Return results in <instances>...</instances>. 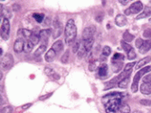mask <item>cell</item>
I'll return each instance as SVG.
<instances>
[{
    "instance_id": "1",
    "label": "cell",
    "mask_w": 151,
    "mask_h": 113,
    "mask_svg": "<svg viewBox=\"0 0 151 113\" xmlns=\"http://www.w3.org/2000/svg\"><path fill=\"white\" fill-rule=\"evenodd\" d=\"M124 96L122 92H111L102 98V102L107 113H118L121 105V99Z\"/></svg>"
},
{
    "instance_id": "2",
    "label": "cell",
    "mask_w": 151,
    "mask_h": 113,
    "mask_svg": "<svg viewBox=\"0 0 151 113\" xmlns=\"http://www.w3.org/2000/svg\"><path fill=\"white\" fill-rule=\"evenodd\" d=\"M64 35H65V42L68 44H71L74 41V39L76 38L77 27L75 25L73 19H70L67 21L65 30H64Z\"/></svg>"
},
{
    "instance_id": "3",
    "label": "cell",
    "mask_w": 151,
    "mask_h": 113,
    "mask_svg": "<svg viewBox=\"0 0 151 113\" xmlns=\"http://www.w3.org/2000/svg\"><path fill=\"white\" fill-rule=\"evenodd\" d=\"M151 72V66H147V67H144L143 69L139 70V72H138L136 73V75L134 76V79H133V82H132V86H131V90L132 92H137L139 90V80L144 76V75L148 72Z\"/></svg>"
},
{
    "instance_id": "4",
    "label": "cell",
    "mask_w": 151,
    "mask_h": 113,
    "mask_svg": "<svg viewBox=\"0 0 151 113\" xmlns=\"http://www.w3.org/2000/svg\"><path fill=\"white\" fill-rule=\"evenodd\" d=\"M10 33V23L7 18H4L2 25H1V38L4 40H7L9 38Z\"/></svg>"
},
{
    "instance_id": "5",
    "label": "cell",
    "mask_w": 151,
    "mask_h": 113,
    "mask_svg": "<svg viewBox=\"0 0 151 113\" xmlns=\"http://www.w3.org/2000/svg\"><path fill=\"white\" fill-rule=\"evenodd\" d=\"M14 64V59L11 54H6L1 60V66L3 70H8Z\"/></svg>"
},
{
    "instance_id": "6",
    "label": "cell",
    "mask_w": 151,
    "mask_h": 113,
    "mask_svg": "<svg viewBox=\"0 0 151 113\" xmlns=\"http://www.w3.org/2000/svg\"><path fill=\"white\" fill-rule=\"evenodd\" d=\"M52 38H57V37H59L60 35H61V34L63 33V25L62 23H60L59 21L55 20L52 22Z\"/></svg>"
},
{
    "instance_id": "7",
    "label": "cell",
    "mask_w": 151,
    "mask_h": 113,
    "mask_svg": "<svg viewBox=\"0 0 151 113\" xmlns=\"http://www.w3.org/2000/svg\"><path fill=\"white\" fill-rule=\"evenodd\" d=\"M95 33H96V28L93 25L85 28L83 31V34H82V40L84 41V40L93 38V35L95 34Z\"/></svg>"
},
{
    "instance_id": "8",
    "label": "cell",
    "mask_w": 151,
    "mask_h": 113,
    "mask_svg": "<svg viewBox=\"0 0 151 113\" xmlns=\"http://www.w3.org/2000/svg\"><path fill=\"white\" fill-rule=\"evenodd\" d=\"M129 10L131 14H138L140 11L143 10V4L140 1H137V2H134L130 7H129Z\"/></svg>"
},
{
    "instance_id": "9",
    "label": "cell",
    "mask_w": 151,
    "mask_h": 113,
    "mask_svg": "<svg viewBox=\"0 0 151 113\" xmlns=\"http://www.w3.org/2000/svg\"><path fill=\"white\" fill-rule=\"evenodd\" d=\"M51 30L50 29H43V30H41L40 32V41L42 42L43 44L46 45L47 44V42H48V39H49V36L51 35Z\"/></svg>"
},
{
    "instance_id": "10",
    "label": "cell",
    "mask_w": 151,
    "mask_h": 113,
    "mask_svg": "<svg viewBox=\"0 0 151 113\" xmlns=\"http://www.w3.org/2000/svg\"><path fill=\"white\" fill-rule=\"evenodd\" d=\"M25 48V42L23 39L19 38L17 40H16V42H14V51L17 52V54H19V52H21L23 50H24Z\"/></svg>"
},
{
    "instance_id": "11",
    "label": "cell",
    "mask_w": 151,
    "mask_h": 113,
    "mask_svg": "<svg viewBox=\"0 0 151 113\" xmlns=\"http://www.w3.org/2000/svg\"><path fill=\"white\" fill-rule=\"evenodd\" d=\"M18 35L19 37L22 39H25V40H29L30 37L32 35V32L30 30L27 29H20L18 31Z\"/></svg>"
},
{
    "instance_id": "12",
    "label": "cell",
    "mask_w": 151,
    "mask_h": 113,
    "mask_svg": "<svg viewBox=\"0 0 151 113\" xmlns=\"http://www.w3.org/2000/svg\"><path fill=\"white\" fill-rule=\"evenodd\" d=\"M140 92L144 95H150L151 94V84L148 82H143L140 85Z\"/></svg>"
},
{
    "instance_id": "13",
    "label": "cell",
    "mask_w": 151,
    "mask_h": 113,
    "mask_svg": "<svg viewBox=\"0 0 151 113\" xmlns=\"http://www.w3.org/2000/svg\"><path fill=\"white\" fill-rule=\"evenodd\" d=\"M150 49H151V40H147V41H144L142 46L139 48V52L142 54H147Z\"/></svg>"
},
{
    "instance_id": "14",
    "label": "cell",
    "mask_w": 151,
    "mask_h": 113,
    "mask_svg": "<svg viewBox=\"0 0 151 113\" xmlns=\"http://www.w3.org/2000/svg\"><path fill=\"white\" fill-rule=\"evenodd\" d=\"M56 54L57 52L52 49V48H51L50 50H48V52H46V54H45V57H44V59H45V61L46 62H52L54 60V58H55V56H56Z\"/></svg>"
},
{
    "instance_id": "15",
    "label": "cell",
    "mask_w": 151,
    "mask_h": 113,
    "mask_svg": "<svg viewBox=\"0 0 151 113\" xmlns=\"http://www.w3.org/2000/svg\"><path fill=\"white\" fill-rule=\"evenodd\" d=\"M115 23H116V25L118 26L122 27V26L126 25L127 19H126L125 16H123V14H118V16L116 17V18H115Z\"/></svg>"
},
{
    "instance_id": "16",
    "label": "cell",
    "mask_w": 151,
    "mask_h": 113,
    "mask_svg": "<svg viewBox=\"0 0 151 113\" xmlns=\"http://www.w3.org/2000/svg\"><path fill=\"white\" fill-rule=\"evenodd\" d=\"M98 73L101 77H105L108 74V65L106 63H102L98 68Z\"/></svg>"
},
{
    "instance_id": "17",
    "label": "cell",
    "mask_w": 151,
    "mask_h": 113,
    "mask_svg": "<svg viewBox=\"0 0 151 113\" xmlns=\"http://www.w3.org/2000/svg\"><path fill=\"white\" fill-rule=\"evenodd\" d=\"M151 16V7L150 6H146L144 10L141 14H139V16L136 17L137 19H142V18H146V17H148Z\"/></svg>"
},
{
    "instance_id": "18",
    "label": "cell",
    "mask_w": 151,
    "mask_h": 113,
    "mask_svg": "<svg viewBox=\"0 0 151 113\" xmlns=\"http://www.w3.org/2000/svg\"><path fill=\"white\" fill-rule=\"evenodd\" d=\"M151 61V58L150 56H147L145 58L141 59L140 61H139V63L136 64V70H139L140 68H142L143 66H145L147 63H148Z\"/></svg>"
},
{
    "instance_id": "19",
    "label": "cell",
    "mask_w": 151,
    "mask_h": 113,
    "mask_svg": "<svg viewBox=\"0 0 151 113\" xmlns=\"http://www.w3.org/2000/svg\"><path fill=\"white\" fill-rule=\"evenodd\" d=\"M93 43H94V39L93 38H90V39H88V40H82V43H83L84 47L87 51V52H90V50L92 48V45H93Z\"/></svg>"
},
{
    "instance_id": "20",
    "label": "cell",
    "mask_w": 151,
    "mask_h": 113,
    "mask_svg": "<svg viewBox=\"0 0 151 113\" xmlns=\"http://www.w3.org/2000/svg\"><path fill=\"white\" fill-rule=\"evenodd\" d=\"M123 67V63L122 62H112V70L114 72L118 73L120 72V70Z\"/></svg>"
},
{
    "instance_id": "21",
    "label": "cell",
    "mask_w": 151,
    "mask_h": 113,
    "mask_svg": "<svg viewBox=\"0 0 151 113\" xmlns=\"http://www.w3.org/2000/svg\"><path fill=\"white\" fill-rule=\"evenodd\" d=\"M52 48L54 49L56 52H60L61 51H63V42L61 40L56 41L54 44H52Z\"/></svg>"
},
{
    "instance_id": "22",
    "label": "cell",
    "mask_w": 151,
    "mask_h": 113,
    "mask_svg": "<svg viewBox=\"0 0 151 113\" xmlns=\"http://www.w3.org/2000/svg\"><path fill=\"white\" fill-rule=\"evenodd\" d=\"M1 17H3L4 18H7V19L12 17L9 9L6 8L5 6H2V5H1Z\"/></svg>"
},
{
    "instance_id": "23",
    "label": "cell",
    "mask_w": 151,
    "mask_h": 113,
    "mask_svg": "<svg viewBox=\"0 0 151 113\" xmlns=\"http://www.w3.org/2000/svg\"><path fill=\"white\" fill-rule=\"evenodd\" d=\"M34 46V44L31 41H30V40H26V42H25V48H24V50H25L26 52H31L33 50Z\"/></svg>"
},
{
    "instance_id": "24",
    "label": "cell",
    "mask_w": 151,
    "mask_h": 113,
    "mask_svg": "<svg viewBox=\"0 0 151 113\" xmlns=\"http://www.w3.org/2000/svg\"><path fill=\"white\" fill-rule=\"evenodd\" d=\"M119 112L120 113H130V108L127 103H121L119 108Z\"/></svg>"
},
{
    "instance_id": "25",
    "label": "cell",
    "mask_w": 151,
    "mask_h": 113,
    "mask_svg": "<svg viewBox=\"0 0 151 113\" xmlns=\"http://www.w3.org/2000/svg\"><path fill=\"white\" fill-rule=\"evenodd\" d=\"M45 50H46V45L44 44H42L41 46L38 47V49H37L35 52H34V56L37 57V56H40L41 54H43V52H45Z\"/></svg>"
},
{
    "instance_id": "26",
    "label": "cell",
    "mask_w": 151,
    "mask_h": 113,
    "mask_svg": "<svg viewBox=\"0 0 151 113\" xmlns=\"http://www.w3.org/2000/svg\"><path fill=\"white\" fill-rule=\"evenodd\" d=\"M124 60V55L121 54H115L113 55L111 62H123Z\"/></svg>"
},
{
    "instance_id": "27",
    "label": "cell",
    "mask_w": 151,
    "mask_h": 113,
    "mask_svg": "<svg viewBox=\"0 0 151 113\" xmlns=\"http://www.w3.org/2000/svg\"><path fill=\"white\" fill-rule=\"evenodd\" d=\"M133 39H134V35L131 34H130L129 31H126L123 34V40L125 42H131Z\"/></svg>"
},
{
    "instance_id": "28",
    "label": "cell",
    "mask_w": 151,
    "mask_h": 113,
    "mask_svg": "<svg viewBox=\"0 0 151 113\" xmlns=\"http://www.w3.org/2000/svg\"><path fill=\"white\" fill-rule=\"evenodd\" d=\"M87 52V51H86V49H85V47H84V45H83V43H81V46H80V49H79V51H78V56L80 57V58H81V57H83L84 56V54Z\"/></svg>"
},
{
    "instance_id": "29",
    "label": "cell",
    "mask_w": 151,
    "mask_h": 113,
    "mask_svg": "<svg viewBox=\"0 0 151 113\" xmlns=\"http://www.w3.org/2000/svg\"><path fill=\"white\" fill-rule=\"evenodd\" d=\"M129 82H130V77L125 78L122 81H120L119 82V87L120 88H127V86L129 85Z\"/></svg>"
},
{
    "instance_id": "30",
    "label": "cell",
    "mask_w": 151,
    "mask_h": 113,
    "mask_svg": "<svg viewBox=\"0 0 151 113\" xmlns=\"http://www.w3.org/2000/svg\"><path fill=\"white\" fill-rule=\"evenodd\" d=\"M33 17L35 19V21L37 23H42L43 18H44V14H37V13H35V14H33Z\"/></svg>"
},
{
    "instance_id": "31",
    "label": "cell",
    "mask_w": 151,
    "mask_h": 113,
    "mask_svg": "<svg viewBox=\"0 0 151 113\" xmlns=\"http://www.w3.org/2000/svg\"><path fill=\"white\" fill-rule=\"evenodd\" d=\"M30 41H31L34 45L35 44H37L39 43V41H40V36L39 35H37V34H33L32 33V35H31V37H30V39H29Z\"/></svg>"
},
{
    "instance_id": "32",
    "label": "cell",
    "mask_w": 151,
    "mask_h": 113,
    "mask_svg": "<svg viewBox=\"0 0 151 113\" xmlns=\"http://www.w3.org/2000/svg\"><path fill=\"white\" fill-rule=\"evenodd\" d=\"M121 46H122V48H123V50L125 51V52H129L131 49H132V47H131V45L130 44H129L127 42H125L124 40L123 41H121Z\"/></svg>"
},
{
    "instance_id": "33",
    "label": "cell",
    "mask_w": 151,
    "mask_h": 113,
    "mask_svg": "<svg viewBox=\"0 0 151 113\" xmlns=\"http://www.w3.org/2000/svg\"><path fill=\"white\" fill-rule=\"evenodd\" d=\"M110 54H111V49H110V47H109V46H104L103 49H102V55L108 57V56L110 55Z\"/></svg>"
},
{
    "instance_id": "34",
    "label": "cell",
    "mask_w": 151,
    "mask_h": 113,
    "mask_svg": "<svg viewBox=\"0 0 151 113\" xmlns=\"http://www.w3.org/2000/svg\"><path fill=\"white\" fill-rule=\"evenodd\" d=\"M97 68H98V63L95 61V60L90 63V64H89V70L90 72H94L97 69Z\"/></svg>"
},
{
    "instance_id": "35",
    "label": "cell",
    "mask_w": 151,
    "mask_h": 113,
    "mask_svg": "<svg viewBox=\"0 0 151 113\" xmlns=\"http://www.w3.org/2000/svg\"><path fill=\"white\" fill-rule=\"evenodd\" d=\"M127 54H128V59L129 60H134L136 57H137V54H136V52H135L133 48L129 52H127Z\"/></svg>"
},
{
    "instance_id": "36",
    "label": "cell",
    "mask_w": 151,
    "mask_h": 113,
    "mask_svg": "<svg viewBox=\"0 0 151 113\" xmlns=\"http://www.w3.org/2000/svg\"><path fill=\"white\" fill-rule=\"evenodd\" d=\"M68 59H69V51H67V52H64L62 58H61V61H62V63H67Z\"/></svg>"
},
{
    "instance_id": "37",
    "label": "cell",
    "mask_w": 151,
    "mask_h": 113,
    "mask_svg": "<svg viewBox=\"0 0 151 113\" xmlns=\"http://www.w3.org/2000/svg\"><path fill=\"white\" fill-rule=\"evenodd\" d=\"M80 46H81V43L80 41H76L74 43L73 46H72V52H78L79 49H80Z\"/></svg>"
},
{
    "instance_id": "38",
    "label": "cell",
    "mask_w": 151,
    "mask_h": 113,
    "mask_svg": "<svg viewBox=\"0 0 151 113\" xmlns=\"http://www.w3.org/2000/svg\"><path fill=\"white\" fill-rule=\"evenodd\" d=\"M143 36L146 38H151V28H147L144 32H143Z\"/></svg>"
},
{
    "instance_id": "39",
    "label": "cell",
    "mask_w": 151,
    "mask_h": 113,
    "mask_svg": "<svg viewBox=\"0 0 151 113\" xmlns=\"http://www.w3.org/2000/svg\"><path fill=\"white\" fill-rule=\"evenodd\" d=\"M134 64H136V63H134V62L126 64V66H125V68H124V70L127 71V72H132V68H133Z\"/></svg>"
},
{
    "instance_id": "40",
    "label": "cell",
    "mask_w": 151,
    "mask_h": 113,
    "mask_svg": "<svg viewBox=\"0 0 151 113\" xmlns=\"http://www.w3.org/2000/svg\"><path fill=\"white\" fill-rule=\"evenodd\" d=\"M13 111V108L11 106H6V107H4L2 110H1V113H12Z\"/></svg>"
},
{
    "instance_id": "41",
    "label": "cell",
    "mask_w": 151,
    "mask_h": 113,
    "mask_svg": "<svg viewBox=\"0 0 151 113\" xmlns=\"http://www.w3.org/2000/svg\"><path fill=\"white\" fill-rule=\"evenodd\" d=\"M44 72H45V74H46V75H48V76H52V75L55 73L54 71L52 69H51V68H45Z\"/></svg>"
},
{
    "instance_id": "42",
    "label": "cell",
    "mask_w": 151,
    "mask_h": 113,
    "mask_svg": "<svg viewBox=\"0 0 151 113\" xmlns=\"http://www.w3.org/2000/svg\"><path fill=\"white\" fill-rule=\"evenodd\" d=\"M143 82H148V83L151 84V74L145 75V76L143 77Z\"/></svg>"
},
{
    "instance_id": "43",
    "label": "cell",
    "mask_w": 151,
    "mask_h": 113,
    "mask_svg": "<svg viewBox=\"0 0 151 113\" xmlns=\"http://www.w3.org/2000/svg\"><path fill=\"white\" fill-rule=\"evenodd\" d=\"M143 43H144V41H143L141 38H138L137 40H136V47L139 49V48L142 46Z\"/></svg>"
},
{
    "instance_id": "44",
    "label": "cell",
    "mask_w": 151,
    "mask_h": 113,
    "mask_svg": "<svg viewBox=\"0 0 151 113\" xmlns=\"http://www.w3.org/2000/svg\"><path fill=\"white\" fill-rule=\"evenodd\" d=\"M52 93H48L47 95H43V96H41V97L39 98V100H40V101H44V100H47L48 98H50V97L52 96Z\"/></svg>"
},
{
    "instance_id": "45",
    "label": "cell",
    "mask_w": 151,
    "mask_h": 113,
    "mask_svg": "<svg viewBox=\"0 0 151 113\" xmlns=\"http://www.w3.org/2000/svg\"><path fill=\"white\" fill-rule=\"evenodd\" d=\"M13 10L14 11H19L20 10V6L18 4H14L13 5Z\"/></svg>"
},
{
    "instance_id": "46",
    "label": "cell",
    "mask_w": 151,
    "mask_h": 113,
    "mask_svg": "<svg viewBox=\"0 0 151 113\" xmlns=\"http://www.w3.org/2000/svg\"><path fill=\"white\" fill-rule=\"evenodd\" d=\"M140 102L143 105H150L151 104V101H149V100H142Z\"/></svg>"
},
{
    "instance_id": "47",
    "label": "cell",
    "mask_w": 151,
    "mask_h": 113,
    "mask_svg": "<svg viewBox=\"0 0 151 113\" xmlns=\"http://www.w3.org/2000/svg\"><path fill=\"white\" fill-rule=\"evenodd\" d=\"M31 106H32V103H27V104L23 105L22 109H23V110H26V109H28L29 107H31Z\"/></svg>"
},
{
    "instance_id": "48",
    "label": "cell",
    "mask_w": 151,
    "mask_h": 113,
    "mask_svg": "<svg viewBox=\"0 0 151 113\" xmlns=\"http://www.w3.org/2000/svg\"><path fill=\"white\" fill-rule=\"evenodd\" d=\"M2 52H3V51H2V48L0 49V54H1V55H2Z\"/></svg>"
},
{
    "instance_id": "49",
    "label": "cell",
    "mask_w": 151,
    "mask_h": 113,
    "mask_svg": "<svg viewBox=\"0 0 151 113\" xmlns=\"http://www.w3.org/2000/svg\"><path fill=\"white\" fill-rule=\"evenodd\" d=\"M133 113H141V112H139V111H135V112H133Z\"/></svg>"
},
{
    "instance_id": "50",
    "label": "cell",
    "mask_w": 151,
    "mask_h": 113,
    "mask_svg": "<svg viewBox=\"0 0 151 113\" xmlns=\"http://www.w3.org/2000/svg\"><path fill=\"white\" fill-rule=\"evenodd\" d=\"M122 1H123V2H125V3H126V2H127V0H122Z\"/></svg>"
},
{
    "instance_id": "51",
    "label": "cell",
    "mask_w": 151,
    "mask_h": 113,
    "mask_svg": "<svg viewBox=\"0 0 151 113\" xmlns=\"http://www.w3.org/2000/svg\"><path fill=\"white\" fill-rule=\"evenodd\" d=\"M149 21H150V23H151V18H150V19H149Z\"/></svg>"
},
{
    "instance_id": "52",
    "label": "cell",
    "mask_w": 151,
    "mask_h": 113,
    "mask_svg": "<svg viewBox=\"0 0 151 113\" xmlns=\"http://www.w3.org/2000/svg\"><path fill=\"white\" fill-rule=\"evenodd\" d=\"M1 1H5V0H1Z\"/></svg>"
}]
</instances>
